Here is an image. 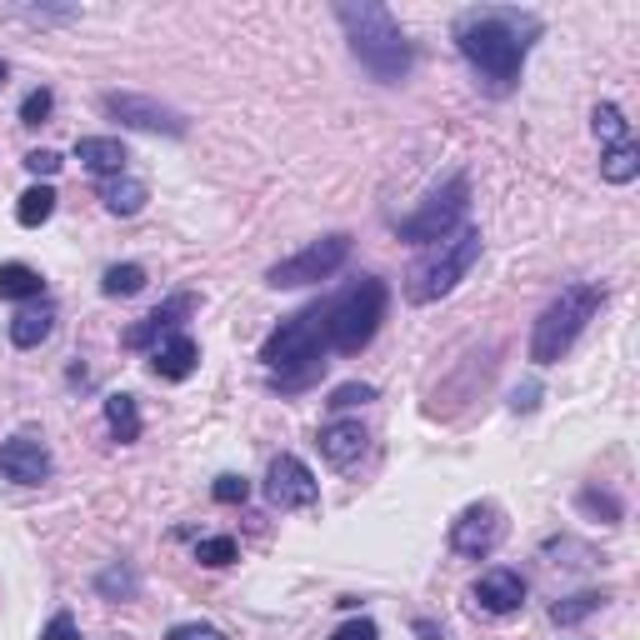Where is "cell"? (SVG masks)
<instances>
[{
  "label": "cell",
  "instance_id": "obj_1",
  "mask_svg": "<svg viewBox=\"0 0 640 640\" xmlns=\"http://www.w3.org/2000/svg\"><path fill=\"white\" fill-rule=\"evenodd\" d=\"M541 31H546V21L521 5H471L451 25L455 50L465 56L475 85L486 95H510L521 85L525 56L541 40Z\"/></svg>",
  "mask_w": 640,
  "mask_h": 640
},
{
  "label": "cell",
  "instance_id": "obj_2",
  "mask_svg": "<svg viewBox=\"0 0 640 640\" xmlns=\"http://www.w3.org/2000/svg\"><path fill=\"white\" fill-rule=\"evenodd\" d=\"M335 21H341L345 46H351V56L360 60V71H366L370 81L401 85L405 75H411L415 50H411V40H405L401 21H395L386 5H376V0H341V5H335Z\"/></svg>",
  "mask_w": 640,
  "mask_h": 640
},
{
  "label": "cell",
  "instance_id": "obj_3",
  "mask_svg": "<svg viewBox=\"0 0 640 640\" xmlns=\"http://www.w3.org/2000/svg\"><path fill=\"white\" fill-rule=\"evenodd\" d=\"M265 370L275 376L281 391H306L310 380L325 376V320L320 306H306L296 316H285L261 345Z\"/></svg>",
  "mask_w": 640,
  "mask_h": 640
},
{
  "label": "cell",
  "instance_id": "obj_4",
  "mask_svg": "<svg viewBox=\"0 0 640 640\" xmlns=\"http://www.w3.org/2000/svg\"><path fill=\"white\" fill-rule=\"evenodd\" d=\"M386 306H391V291L380 275H360L345 291H335L331 300H320V320H325V351L335 356H356L376 341L380 320H386Z\"/></svg>",
  "mask_w": 640,
  "mask_h": 640
},
{
  "label": "cell",
  "instance_id": "obj_5",
  "mask_svg": "<svg viewBox=\"0 0 640 640\" xmlns=\"http://www.w3.org/2000/svg\"><path fill=\"white\" fill-rule=\"evenodd\" d=\"M601 300H605V291L601 285H591V281L560 285V296L541 310V320H535V331H531V360L535 366H556L570 345L581 341L585 325L595 320Z\"/></svg>",
  "mask_w": 640,
  "mask_h": 640
},
{
  "label": "cell",
  "instance_id": "obj_6",
  "mask_svg": "<svg viewBox=\"0 0 640 640\" xmlns=\"http://www.w3.org/2000/svg\"><path fill=\"white\" fill-rule=\"evenodd\" d=\"M481 246H486V240H481L475 226H461L455 236L430 246L426 256L405 271V300H411V306H430V300L451 296L455 285L471 275V265L481 261Z\"/></svg>",
  "mask_w": 640,
  "mask_h": 640
},
{
  "label": "cell",
  "instance_id": "obj_7",
  "mask_svg": "<svg viewBox=\"0 0 640 640\" xmlns=\"http://www.w3.org/2000/svg\"><path fill=\"white\" fill-rule=\"evenodd\" d=\"M465 211H471V176H451L446 186H436L420 201V211L405 215L395 226V236L405 246H440L446 236H455L465 226Z\"/></svg>",
  "mask_w": 640,
  "mask_h": 640
},
{
  "label": "cell",
  "instance_id": "obj_8",
  "mask_svg": "<svg viewBox=\"0 0 640 640\" xmlns=\"http://www.w3.org/2000/svg\"><path fill=\"white\" fill-rule=\"evenodd\" d=\"M345 261H351V236H345V230H335V236H320V240H310L306 250H296V256L275 261L271 271H265V285H275V291H296V285L331 281Z\"/></svg>",
  "mask_w": 640,
  "mask_h": 640
},
{
  "label": "cell",
  "instance_id": "obj_9",
  "mask_svg": "<svg viewBox=\"0 0 640 640\" xmlns=\"http://www.w3.org/2000/svg\"><path fill=\"white\" fill-rule=\"evenodd\" d=\"M100 110L131 131H151V135H186V116L170 106H161L155 95H135V91H106Z\"/></svg>",
  "mask_w": 640,
  "mask_h": 640
},
{
  "label": "cell",
  "instance_id": "obj_10",
  "mask_svg": "<svg viewBox=\"0 0 640 640\" xmlns=\"http://www.w3.org/2000/svg\"><path fill=\"white\" fill-rule=\"evenodd\" d=\"M506 541V510L496 500H475L451 521V550L465 560H486Z\"/></svg>",
  "mask_w": 640,
  "mask_h": 640
},
{
  "label": "cell",
  "instance_id": "obj_11",
  "mask_svg": "<svg viewBox=\"0 0 640 640\" xmlns=\"http://www.w3.org/2000/svg\"><path fill=\"white\" fill-rule=\"evenodd\" d=\"M265 496L275 510H310L320 500V481L300 455H275L271 471H265Z\"/></svg>",
  "mask_w": 640,
  "mask_h": 640
},
{
  "label": "cell",
  "instance_id": "obj_12",
  "mask_svg": "<svg viewBox=\"0 0 640 640\" xmlns=\"http://www.w3.org/2000/svg\"><path fill=\"white\" fill-rule=\"evenodd\" d=\"M190 316H195V291H176V296L161 300V306H155L141 325H131L120 341H126V351H155V345L170 341V335H176Z\"/></svg>",
  "mask_w": 640,
  "mask_h": 640
},
{
  "label": "cell",
  "instance_id": "obj_13",
  "mask_svg": "<svg viewBox=\"0 0 640 640\" xmlns=\"http://www.w3.org/2000/svg\"><path fill=\"white\" fill-rule=\"evenodd\" d=\"M50 471H56V461H50V451L36 436L0 440V475L5 481H15V486H46Z\"/></svg>",
  "mask_w": 640,
  "mask_h": 640
},
{
  "label": "cell",
  "instance_id": "obj_14",
  "mask_svg": "<svg viewBox=\"0 0 640 640\" xmlns=\"http://www.w3.org/2000/svg\"><path fill=\"white\" fill-rule=\"evenodd\" d=\"M471 595H475L481 611H490V616H510V611H521L525 605V581H521V570L496 566L471 585Z\"/></svg>",
  "mask_w": 640,
  "mask_h": 640
},
{
  "label": "cell",
  "instance_id": "obj_15",
  "mask_svg": "<svg viewBox=\"0 0 640 640\" xmlns=\"http://www.w3.org/2000/svg\"><path fill=\"white\" fill-rule=\"evenodd\" d=\"M366 426L360 420H331V426H320V436H316V446H320V455L335 465V471H351V465L366 455Z\"/></svg>",
  "mask_w": 640,
  "mask_h": 640
},
{
  "label": "cell",
  "instance_id": "obj_16",
  "mask_svg": "<svg viewBox=\"0 0 640 640\" xmlns=\"http://www.w3.org/2000/svg\"><path fill=\"white\" fill-rule=\"evenodd\" d=\"M195 360H201V345L190 341L186 331H176L170 341H161V345L151 351V376H155V380H190Z\"/></svg>",
  "mask_w": 640,
  "mask_h": 640
},
{
  "label": "cell",
  "instance_id": "obj_17",
  "mask_svg": "<svg viewBox=\"0 0 640 640\" xmlns=\"http://www.w3.org/2000/svg\"><path fill=\"white\" fill-rule=\"evenodd\" d=\"M75 161H81L85 170H91V176H120V170H126V161H131V155H126V145L116 141V135H81V141H75Z\"/></svg>",
  "mask_w": 640,
  "mask_h": 640
},
{
  "label": "cell",
  "instance_id": "obj_18",
  "mask_svg": "<svg viewBox=\"0 0 640 640\" xmlns=\"http://www.w3.org/2000/svg\"><path fill=\"white\" fill-rule=\"evenodd\" d=\"M50 331H56V306H25L21 316L11 320V345L15 351H36L40 341H50Z\"/></svg>",
  "mask_w": 640,
  "mask_h": 640
},
{
  "label": "cell",
  "instance_id": "obj_19",
  "mask_svg": "<svg viewBox=\"0 0 640 640\" xmlns=\"http://www.w3.org/2000/svg\"><path fill=\"white\" fill-rule=\"evenodd\" d=\"M100 201H106L110 215H141L145 201H151V190L135 176H110V180H100Z\"/></svg>",
  "mask_w": 640,
  "mask_h": 640
},
{
  "label": "cell",
  "instance_id": "obj_20",
  "mask_svg": "<svg viewBox=\"0 0 640 640\" xmlns=\"http://www.w3.org/2000/svg\"><path fill=\"white\" fill-rule=\"evenodd\" d=\"M106 426H110V436H116L120 446L141 440L145 420H141V405H135V395H126V391H110L106 395Z\"/></svg>",
  "mask_w": 640,
  "mask_h": 640
},
{
  "label": "cell",
  "instance_id": "obj_21",
  "mask_svg": "<svg viewBox=\"0 0 640 640\" xmlns=\"http://www.w3.org/2000/svg\"><path fill=\"white\" fill-rule=\"evenodd\" d=\"M40 296H46L40 271H31L25 261H5V265H0V300H40Z\"/></svg>",
  "mask_w": 640,
  "mask_h": 640
},
{
  "label": "cell",
  "instance_id": "obj_22",
  "mask_svg": "<svg viewBox=\"0 0 640 640\" xmlns=\"http://www.w3.org/2000/svg\"><path fill=\"white\" fill-rule=\"evenodd\" d=\"M56 205H60V195H56V186H31L21 195V201H15V221H21L25 230H40L50 221V215H56Z\"/></svg>",
  "mask_w": 640,
  "mask_h": 640
},
{
  "label": "cell",
  "instance_id": "obj_23",
  "mask_svg": "<svg viewBox=\"0 0 640 640\" xmlns=\"http://www.w3.org/2000/svg\"><path fill=\"white\" fill-rule=\"evenodd\" d=\"M636 176H640V151H636V141L605 145V151H601V180H611V186H630Z\"/></svg>",
  "mask_w": 640,
  "mask_h": 640
},
{
  "label": "cell",
  "instance_id": "obj_24",
  "mask_svg": "<svg viewBox=\"0 0 640 640\" xmlns=\"http://www.w3.org/2000/svg\"><path fill=\"white\" fill-rule=\"evenodd\" d=\"M576 506H581V515H591V521H601V525H620V521H626V506H620L616 490L585 486L581 496H576Z\"/></svg>",
  "mask_w": 640,
  "mask_h": 640
},
{
  "label": "cell",
  "instance_id": "obj_25",
  "mask_svg": "<svg viewBox=\"0 0 640 640\" xmlns=\"http://www.w3.org/2000/svg\"><path fill=\"white\" fill-rule=\"evenodd\" d=\"M100 291H106L110 300H120V296H141V291H145V265H135V261L110 265V271L100 275Z\"/></svg>",
  "mask_w": 640,
  "mask_h": 640
},
{
  "label": "cell",
  "instance_id": "obj_26",
  "mask_svg": "<svg viewBox=\"0 0 640 640\" xmlns=\"http://www.w3.org/2000/svg\"><path fill=\"white\" fill-rule=\"evenodd\" d=\"M95 591L106 595V601H135V591H141V581H135V570L131 566H106L100 576H95Z\"/></svg>",
  "mask_w": 640,
  "mask_h": 640
},
{
  "label": "cell",
  "instance_id": "obj_27",
  "mask_svg": "<svg viewBox=\"0 0 640 640\" xmlns=\"http://www.w3.org/2000/svg\"><path fill=\"white\" fill-rule=\"evenodd\" d=\"M601 605H605V591H581V595H570V601H556L550 620H556V626H581V620L595 616Z\"/></svg>",
  "mask_w": 640,
  "mask_h": 640
},
{
  "label": "cell",
  "instance_id": "obj_28",
  "mask_svg": "<svg viewBox=\"0 0 640 640\" xmlns=\"http://www.w3.org/2000/svg\"><path fill=\"white\" fill-rule=\"evenodd\" d=\"M591 126H595V135H601V145H626L630 141V120H626V110L620 106H595V116H591Z\"/></svg>",
  "mask_w": 640,
  "mask_h": 640
},
{
  "label": "cell",
  "instance_id": "obj_29",
  "mask_svg": "<svg viewBox=\"0 0 640 640\" xmlns=\"http://www.w3.org/2000/svg\"><path fill=\"white\" fill-rule=\"evenodd\" d=\"M236 556H240L236 535H201V541H195V560H201V566H211V570L230 566Z\"/></svg>",
  "mask_w": 640,
  "mask_h": 640
},
{
  "label": "cell",
  "instance_id": "obj_30",
  "mask_svg": "<svg viewBox=\"0 0 640 640\" xmlns=\"http://www.w3.org/2000/svg\"><path fill=\"white\" fill-rule=\"evenodd\" d=\"M366 401H376V386H370V380H345V386H335V391L325 395L331 411H351V405H366Z\"/></svg>",
  "mask_w": 640,
  "mask_h": 640
},
{
  "label": "cell",
  "instance_id": "obj_31",
  "mask_svg": "<svg viewBox=\"0 0 640 640\" xmlns=\"http://www.w3.org/2000/svg\"><path fill=\"white\" fill-rule=\"evenodd\" d=\"M50 110H56V91H46V85H40V91H31L21 100V126H46Z\"/></svg>",
  "mask_w": 640,
  "mask_h": 640
},
{
  "label": "cell",
  "instance_id": "obj_32",
  "mask_svg": "<svg viewBox=\"0 0 640 640\" xmlns=\"http://www.w3.org/2000/svg\"><path fill=\"white\" fill-rule=\"evenodd\" d=\"M211 496L221 500V506H246V500H250V481H246V475H215Z\"/></svg>",
  "mask_w": 640,
  "mask_h": 640
},
{
  "label": "cell",
  "instance_id": "obj_33",
  "mask_svg": "<svg viewBox=\"0 0 640 640\" xmlns=\"http://www.w3.org/2000/svg\"><path fill=\"white\" fill-rule=\"evenodd\" d=\"M166 640H230L221 626H205V620H186V626H170Z\"/></svg>",
  "mask_w": 640,
  "mask_h": 640
},
{
  "label": "cell",
  "instance_id": "obj_34",
  "mask_svg": "<svg viewBox=\"0 0 640 640\" xmlns=\"http://www.w3.org/2000/svg\"><path fill=\"white\" fill-rule=\"evenodd\" d=\"M40 640H81V630H75V616H71V611H56V616H50V626L40 630Z\"/></svg>",
  "mask_w": 640,
  "mask_h": 640
},
{
  "label": "cell",
  "instance_id": "obj_35",
  "mask_svg": "<svg viewBox=\"0 0 640 640\" xmlns=\"http://www.w3.org/2000/svg\"><path fill=\"white\" fill-rule=\"evenodd\" d=\"M331 640H380V626H376V620H366V616L345 620L341 630H331Z\"/></svg>",
  "mask_w": 640,
  "mask_h": 640
},
{
  "label": "cell",
  "instance_id": "obj_36",
  "mask_svg": "<svg viewBox=\"0 0 640 640\" xmlns=\"http://www.w3.org/2000/svg\"><path fill=\"white\" fill-rule=\"evenodd\" d=\"M25 170H31V176H56V170H60V155L56 151H31V155H25Z\"/></svg>",
  "mask_w": 640,
  "mask_h": 640
},
{
  "label": "cell",
  "instance_id": "obj_37",
  "mask_svg": "<svg viewBox=\"0 0 640 640\" xmlns=\"http://www.w3.org/2000/svg\"><path fill=\"white\" fill-rule=\"evenodd\" d=\"M535 405H541V386H535V380H525V386H515V395H510V411L531 415Z\"/></svg>",
  "mask_w": 640,
  "mask_h": 640
},
{
  "label": "cell",
  "instance_id": "obj_38",
  "mask_svg": "<svg viewBox=\"0 0 640 640\" xmlns=\"http://www.w3.org/2000/svg\"><path fill=\"white\" fill-rule=\"evenodd\" d=\"M415 640H446V630L436 626V620H426V616H415Z\"/></svg>",
  "mask_w": 640,
  "mask_h": 640
},
{
  "label": "cell",
  "instance_id": "obj_39",
  "mask_svg": "<svg viewBox=\"0 0 640 640\" xmlns=\"http://www.w3.org/2000/svg\"><path fill=\"white\" fill-rule=\"evenodd\" d=\"M5 75H11V66H5V60H0V85H5Z\"/></svg>",
  "mask_w": 640,
  "mask_h": 640
}]
</instances>
